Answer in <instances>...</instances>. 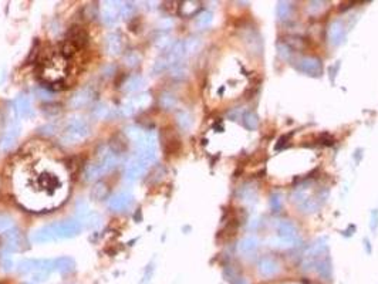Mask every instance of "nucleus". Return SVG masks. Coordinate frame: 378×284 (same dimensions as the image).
<instances>
[{"instance_id":"obj_1","label":"nucleus","mask_w":378,"mask_h":284,"mask_svg":"<svg viewBox=\"0 0 378 284\" xmlns=\"http://www.w3.org/2000/svg\"><path fill=\"white\" fill-rule=\"evenodd\" d=\"M81 223L78 220H64V222L51 223L47 226L36 229L31 233L30 239L33 243H47L57 239H70L81 232Z\"/></svg>"},{"instance_id":"obj_2","label":"nucleus","mask_w":378,"mask_h":284,"mask_svg":"<svg viewBox=\"0 0 378 284\" xmlns=\"http://www.w3.org/2000/svg\"><path fill=\"white\" fill-rule=\"evenodd\" d=\"M90 125L81 117V115H71L67 119L66 130L63 134V142L66 144H77V142L84 141L90 135Z\"/></svg>"},{"instance_id":"obj_3","label":"nucleus","mask_w":378,"mask_h":284,"mask_svg":"<svg viewBox=\"0 0 378 284\" xmlns=\"http://www.w3.org/2000/svg\"><path fill=\"white\" fill-rule=\"evenodd\" d=\"M300 241L299 230L296 225L290 220H280L277 225V246L283 249H291L297 246Z\"/></svg>"},{"instance_id":"obj_4","label":"nucleus","mask_w":378,"mask_h":284,"mask_svg":"<svg viewBox=\"0 0 378 284\" xmlns=\"http://www.w3.org/2000/svg\"><path fill=\"white\" fill-rule=\"evenodd\" d=\"M151 103V95L148 93H141L135 95V97H132V98L128 101V103H125L121 108H120V112H121V115H124V117H130L132 114H135V112L141 111L144 108H147Z\"/></svg>"},{"instance_id":"obj_5","label":"nucleus","mask_w":378,"mask_h":284,"mask_svg":"<svg viewBox=\"0 0 378 284\" xmlns=\"http://www.w3.org/2000/svg\"><path fill=\"white\" fill-rule=\"evenodd\" d=\"M300 73L310 77H320L323 74V63L317 57H302L296 64Z\"/></svg>"},{"instance_id":"obj_6","label":"nucleus","mask_w":378,"mask_h":284,"mask_svg":"<svg viewBox=\"0 0 378 284\" xmlns=\"http://www.w3.org/2000/svg\"><path fill=\"white\" fill-rule=\"evenodd\" d=\"M123 2H104L101 6V20L107 26H112L117 23L120 17V9Z\"/></svg>"},{"instance_id":"obj_7","label":"nucleus","mask_w":378,"mask_h":284,"mask_svg":"<svg viewBox=\"0 0 378 284\" xmlns=\"http://www.w3.org/2000/svg\"><path fill=\"white\" fill-rule=\"evenodd\" d=\"M147 168H148V165L144 164L138 156L131 158L130 161L127 162V167H125V179L135 180L138 178H141L144 173L147 172Z\"/></svg>"},{"instance_id":"obj_8","label":"nucleus","mask_w":378,"mask_h":284,"mask_svg":"<svg viewBox=\"0 0 378 284\" xmlns=\"http://www.w3.org/2000/svg\"><path fill=\"white\" fill-rule=\"evenodd\" d=\"M132 195L128 192H118L115 195H112L111 198L108 199V208L114 212H121V210L128 209L132 204Z\"/></svg>"},{"instance_id":"obj_9","label":"nucleus","mask_w":378,"mask_h":284,"mask_svg":"<svg viewBox=\"0 0 378 284\" xmlns=\"http://www.w3.org/2000/svg\"><path fill=\"white\" fill-rule=\"evenodd\" d=\"M97 164H98L100 168H101V172H103V175H106V173H108L110 171H112L114 168L117 167V164H118L117 154H115L112 149L104 148L103 149V152L100 154Z\"/></svg>"},{"instance_id":"obj_10","label":"nucleus","mask_w":378,"mask_h":284,"mask_svg":"<svg viewBox=\"0 0 378 284\" xmlns=\"http://www.w3.org/2000/svg\"><path fill=\"white\" fill-rule=\"evenodd\" d=\"M20 131H22V127H20L19 123H13L9 128L5 132V135L2 138V142H0V149L2 151H9L14 145V142L17 141V138L20 135Z\"/></svg>"},{"instance_id":"obj_11","label":"nucleus","mask_w":378,"mask_h":284,"mask_svg":"<svg viewBox=\"0 0 378 284\" xmlns=\"http://www.w3.org/2000/svg\"><path fill=\"white\" fill-rule=\"evenodd\" d=\"M12 110L14 112V117L26 118L27 115H30L31 112L30 101L25 95H19L17 98L13 101Z\"/></svg>"},{"instance_id":"obj_12","label":"nucleus","mask_w":378,"mask_h":284,"mask_svg":"<svg viewBox=\"0 0 378 284\" xmlns=\"http://www.w3.org/2000/svg\"><path fill=\"white\" fill-rule=\"evenodd\" d=\"M344 34H346V30H344V25L341 20H335L333 22L329 27V42L330 44L333 46H339V44L343 43L344 40Z\"/></svg>"},{"instance_id":"obj_13","label":"nucleus","mask_w":378,"mask_h":284,"mask_svg":"<svg viewBox=\"0 0 378 284\" xmlns=\"http://www.w3.org/2000/svg\"><path fill=\"white\" fill-rule=\"evenodd\" d=\"M257 247H259V240H257V237H254V236H248V237H245V239H242V240L239 241L237 250H239V253L242 254V256H245V257H250L252 254L256 253Z\"/></svg>"},{"instance_id":"obj_14","label":"nucleus","mask_w":378,"mask_h":284,"mask_svg":"<svg viewBox=\"0 0 378 284\" xmlns=\"http://www.w3.org/2000/svg\"><path fill=\"white\" fill-rule=\"evenodd\" d=\"M91 99H93V91L90 88H83V90L77 91L71 97V99H70V107H73V108H81V107H86Z\"/></svg>"},{"instance_id":"obj_15","label":"nucleus","mask_w":378,"mask_h":284,"mask_svg":"<svg viewBox=\"0 0 378 284\" xmlns=\"http://www.w3.org/2000/svg\"><path fill=\"white\" fill-rule=\"evenodd\" d=\"M259 273L263 277H272L276 273L279 272V265L272 259V257H262L259 260Z\"/></svg>"},{"instance_id":"obj_16","label":"nucleus","mask_w":378,"mask_h":284,"mask_svg":"<svg viewBox=\"0 0 378 284\" xmlns=\"http://www.w3.org/2000/svg\"><path fill=\"white\" fill-rule=\"evenodd\" d=\"M106 50L110 56H118L123 50V42L117 33H110L106 38Z\"/></svg>"},{"instance_id":"obj_17","label":"nucleus","mask_w":378,"mask_h":284,"mask_svg":"<svg viewBox=\"0 0 378 284\" xmlns=\"http://www.w3.org/2000/svg\"><path fill=\"white\" fill-rule=\"evenodd\" d=\"M19 249V232L16 229H12L6 232V240H5V256L14 253Z\"/></svg>"},{"instance_id":"obj_18","label":"nucleus","mask_w":378,"mask_h":284,"mask_svg":"<svg viewBox=\"0 0 378 284\" xmlns=\"http://www.w3.org/2000/svg\"><path fill=\"white\" fill-rule=\"evenodd\" d=\"M74 260L70 257H58V259L53 260V272L70 273L74 270Z\"/></svg>"},{"instance_id":"obj_19","label":"nucleus","mask_w":378,"mask_h":284,"mask_svg":"<svg viewBox=\"0 0 378 284\" xmlns=\"http://www.w3.org/2000/svg\"><path fill=\"white\" fill-rule=\"evenodd\" d=\"M316 269L319 276H322L326 280L331 278V273H333V267H331V261H330L329 256H326L324 259H319L316 261Z\"/></svg>"},{"instance_id":"obj_20","label":"nucleus","mask_w":378,"mask_h":284,"mask_svg":"<svg viewBox=\"0 0 378 284\" xmlns=\"http://www.w3.org/2000/svg\"><path fill=\"white\" fill-rule=\"evenodd\" d=\"M144 84H145V80H144L141 75H131L130 78L124 83L123 90H124L125 93H135V91L143 88Z\"/></svg>"},{"instance_id":"obj_21","label":"nucleus","mask_w":378,"mask_h":284,"mask_svg":"<svg viewBox=\"0 0 378 284\" xmlns=\"http://www.w3.org/2000/svg\"><path fill=\"white\" fill-rule=\"evenodd\" d=\"M100 176H103V172H101V168H100L97 162L95 164H90L84 169V179L87 180V182H94V180L98 179Z\"/></svg>"},{"instance_id":"obj_22","label":"nucleus","mask_w":378,"mask_h":284,"mask_svg":"<svg viewBox=\"0 0 378 284\" xmlns=\"http://www.w3.org/2000/svg\"><path fill=\"white\" fill-rule=\"evenodd\" d=\"M176 123H178L182 131H189L193 123L192 115L188 111H180L176 114Z\"/></svg>"},{"instance_id":"obj_23","label":"nucleus","mask_w":378,"mask_h":284,"mask_svg":"<svg viewBox=\"0 0 378 284\" xmlns=\"http://www.w3.org/2000/svg\"><path fill=\"white\" fill-rule=\"evenodd\" d=\"M212 22H213V14L212 12H208V10H205V12L199 13L198 16H196V20H195V25L198 29H208L209 26L212 25Z\"/></svg>"},{"instance_id":"obj_24","label":"nucleus","mask_w":378,"mask_h":284,"mask_svg":"<svg viewBox=\"0 0 378 284\" xmlns=\"http://www.w3.org/2000/svg\"><path fill=\"white\" fill-rule=\"evenodd\" d=\"M17 270L20 273H37L38 272V260H23L17 266Z\"/></svg>"},{"instance_id":"obj_25","label":"nucleus","mask_w":378,"mask_h":284,"mask_svg":"<svg viewBox=\"0 0 378 284\" xmlns=\"http://www.w3.org/2000/svg\"><path fill=\"white\" fill-rule=\"evenodd\" d=\"M291 12H293V6H291V3H287V2H280L276 7V13H277V17L280 20L289 19L291 16Z\"/></svg>"},{"instance_id":"obj_26","label":"nucleus","mask_w":378,"mask_h":284,"mask_svg":"<svg viewBox=\"0 0 378 284\" xmlns=\"http://www.w3.org/2000/svg\"><path fill=\"white\" fill-rule=\"evenodd\" d=\"M242 124L246 130L253 131L257 128V124H259V121H257L256 114H253V112H245L242 117Z\"/></svg>"},{"instance_id":"obj_27","label":"nucleus","mask_w":378,"mask_h":284,"mask_svg":"<svg viewBox=\"0 0 378 284\" xmlns=\"http://www.w3.org/2000/svg\"><path fill=\"white\" fill-rule=\"evenodd\" d=\"M81 223H86L90 229H98L100 226H101V223H103V217L100 216L97 212H93V210H91V212L87 215V217H86Z\"/></svg>"},{"instance_id":"obj_28","label":"nucleus","mask_w":378,"mask_h":284,"mask_svg":"<svg viewBox=\"0 0 378 284\" xmlns=\"http://www.w3.org/2000/svg\"><path fill=\"white\" fill-rule=\"evenodd\" d=\"M185 43V56H191L201 49V40L199 38H188Z\"/></svg>"},{"instance_id":"obj_29","label":"nucleus","mask_w":378,"mask_h":284,"mask_svg":"<svg viewBox=\"0 0 378 284\" xmlns=\"http://www.w3.org/2000/svg\"><path fill=\"white\" fill-rule=\"evenodd\" d=\"M199 9V3L196 2H185L182 6H181V13L185 14V16H192L196 13Z\"/></svg>"},{"instance_id":"obj_30","label":"nucleus","mask_w":378,"mask_h":284,"mask_svg":"<svg viewBox=\"0 0 378 284\" xmlns=\"http://www.w3.org/2000/svg\"><path fill=\"white\" fill-rule=\"evenodd\" d=\"M135 12V5L134 3H131V2H124V3H121V9H120V16H123L125 19H128L131 17L132 14Z\"/></svg>"},{"instance_id":"obj_31","label":"nucleus","mask_w":378,"mask_h":284,"mask_svg":"<svg viewBox=\"0 0 378 284\" xmlns=\"http://www.w3.org/2000/svg\"><path fill=\"white\" fill-rule=\"evenodd\" d=\"M107 192L108 191H107V186L104 185V184H97V185L91 189V196H93L94 199L100 200V199L106 198Z\"/></svg>"},{"instance_id":"obj_32","label":"nucleus","mask_w":378,"mask_h":284,"mask_svg":"<svg viewBox=\"0 0 378 284\" xmlns=\"http://www.w3.org/2000/svg\"><path fill=\"white\" fill-rule=\"evenodd\" d=\"M125 134H127V136L130 138L131 141H134L136 142L141 136H143L144 134V131L140 128V127H128V128H125Z\"/></svg>"},{"instance_id":"obj_33","label":"nucleus","mask_w":378,"mask_h":284,"mask_svg":"<svg viewBox=\"0 0 378 284\" xmlns=\"http://www.w3.org/2000/svg\"><path fill=\"white\" fill-rule=\"evenodd\" d=\"M14 228V222L12 217L6 216V215H0V233L3 232H9Z\"/></svg>"},{"instance_id":"obj_34","label":"nucleus","mask_w":378,"mask_h":284,"mask_svg":"<svg viewBox=\"0 0 378 284\" xmlns=\"http://www.w3.org/2000/svg\"><path fill=\"white\" fill-rule=\"evenodd\" d=\"M94 115L97 118L110 117V108L106 104H98L94 108Z\"/></svg>"},{"instance_id":"obj_35","label":"nucleus","mask_w":378,"mask_h":284,"mask_svg":"<svg viewBox=\"0 0 378 284\" xmlns=\"http://www.w3.org/2000/svg\"><path fill=\"white\" fill-rule=\"evenodd\" d=\"M140 60H141V57H140V54L135 53V51H131L130 54L125 56V63H127V66H130V67L136 66V64L140 63Z\"/></svg>"},{"instance_id":"obj_36","label":"nucleus","mask_w":378,"mask_h":284,"mask_svg":"<svg viewBox=\"0 0 378 284\" xmlns=\"http://www.w3.org/2000/svg\"><path fill=\"white\" fill-rule=\"evenodd\" d=\"M161 104L164 108L169 110V108H172L175 105V98L171 95V94H164L161 97Z\"/></svg>"},{"instance_id":"obj_37","label":"nucleus","mask_w":378,"mask_h":284,"mask_svg":"<svg viewBox=\"0 0 378 284\" xmlns=\"http://www.w3.org/2000/svg\"><path fill=\"white\" fill-rule=\"evenodd\" d=\"M270 206L274 212H277L282 208V196L280 193H273L272 198H270Z\"/></svg>"},{"instance_id":"obj_38","label":"nucleus","mask_w":378,"mask_h":284,"mask_svg":"<svg viewBox=\"0 0 378 284\" xmlns=\"http://www.w3.org/2000/svg\"><path fill=\"white\" fill-rule=\"evenodd\" d=\"M34 94H36V97H38L40 99H46V101H49V99L53 98V94L49 93L47 90H44L42 87H37V88L34 90Z\"/></svg>"},{"instance_id":"obj_39","label":"nucleus","mask_w":378,"mask_h":284,"mask_svg":"<svg viewBox=\"0 0 378 284\" xmlns=\"http://www.w3.org/2000/svg\"><path fill=\"white\" fill-rule=\"evenodd\" d=\"M171 44H172V40L168 37V36H164V37H161L158 42H156V46H158L160 49H167V47H169Z\"/></svg>"},{"instance_id":"obj_40","label":"nucleus","mask_w":378,"mask_h":284,"mask_svg":"<svg viewBox=\"0 0 378 284\" xmlns=\"http://www.w3.org/2000/svg\"><path fill=\"white\" fill-rule=\"evenodd\" d=\"M371 230H375L378 228V210H372L371 212V223H370Z\"/></svg>"},{"instance_id":"obj_41","label":"nucleus","mask_w":378,"mask_h":284,"mask_svg":"<svg viewBox=\"0 0 378 284\" xmlns=\"http://www.w3.org/2000/svg\"><path fill=\"white\" fill-rule=\"evenodd\" d=\"M12 266H13V261L10 260V257L5 256V259H3V267H5V270H9V269H12Z\"/></svg>"},{"instance_id":"obj_42","label":"nucleus","mask_w":378,"mask_h":284,"mask_svg":"<svg viewBox=\"0 0 378 284\" xmlns=\"http://www.w3.org/2000/svg\"><path fill=\"white\" fill-rule=\"evenodd\" d=\"M233 284H248V281H246V280H245V278H242V277H237V278H236V280H235V283H233Z\"/></svg>"}]
</instances>
